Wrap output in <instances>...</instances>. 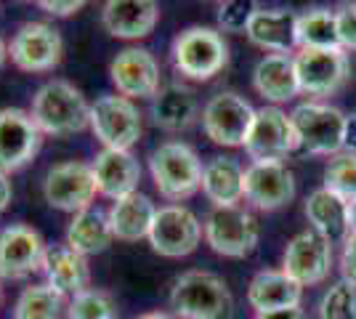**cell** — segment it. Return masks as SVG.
<instances>
[{
    "label": "cell",
    "instance_id": "7c38bea8",
    "mask_svg": "<svg viewBox=\"0 0 356 319\" xmlns=\"http://www.w3.org/2000/svg\"><path fill=\"white\" fill-rule=\"evenodd\" d=\"M99 195L93 167L77 160H67L54 165L45 173L43 197L51 208L64 213H80L93 205V197Z\"/></svg>",
    "mask_w": 356,
    "mask_h": 319
},
{
    "label": "cell",
    "instance_id": "bcb514c9",
    "mask_svg": "<svg viewBox=\"0 0 356 319\" xmlns=\"http://www.w3.org/2000/svg\"><path fill=\"white\" fill-rule=\"evenodd\" d=\"M218 3H221V0H218Z\"/></svg>",
    "mask_w": 356,
    "mask_h": 319
},
{
    "label": "cell",
    "instance_id": "f6af8a7d",
    "mask_svg": "<svg viewBox=\"0 0 356 319\" xmlns=\"http://www.w3.org/2000/svg\"><path fill=\"white\" fill-rule=\"evenodd\" d=\"M0 295H3V293H0Z\"/></svg>",
    "mask_w": 356,
    "mask_h": 319
},
{
    "label": "cell",
    "instance_id": "277c9868",
    "mask_svg": "<svg viewBox=\"0 0 356 319\" xmlns=\"http://www.w3.org/2000/svg\"><path fill=\"white\" fill-rule=\"evenodd\" d=\"M170 56H173V67L178 75L205 83L223 72V67L229 64V46L218 30L186 27L176 35Z\"/></svg>",
    "mask_w": 356,
    "mask_h": 319
},
{
    "label": "cell",
    "instance_id": "5bb4252c",
    "mask_svg": "<svg viewBox=\"0 0 356 319\" xmlns=\"http://www.w3.org/2000/svg\"><path fill=\"white\" fill-rule=\"evenodd\" d=\"M61 35L48 22H27L16 30L8 46V59L22 72H48L61 61Z\"/></svg>",
    "mask_w": 356,
    "mask_h": 319
},
{
    "label": "cell",
    "instance_id": "7a4b0ae2",
    "mask_svg": "<svg viewBox=\"0 0 356 319\" xmlns=\"http://www.w3.org/2000/svg\"><path fill=\"white\" fill-rule=\"evenodd\" d=\"M32 120L45 136H70L90 128V104L67 80H48L32 96Z\"/></svg>",
    "mask_w": 356,
    "mask_h": 319
},
{
    "label": "cell",
    "instance_id": "7bdbcfd3",
    "mask_svg": "<svg viewBox=\"0 0 356 319\" xmlns=\"http://www.w3.org/2000/svg\"><path fill=\"white\" fill-rule=\"evenodd\" d=\"M348 227H351V234H356V199L348 202Z\"/></svg>",
    "mask_w": 356,
    "mask_h": 319
},
{
    "label": "cell",
    "instance_id": "9a60e30c",
    "mask_svg": "<svg viewBox=\"0 0 356 319\" xmlns=\"http://www.w3.org/2000/svg\"><path fill=\"white\" fill-rule=\"evenodd\" d=\"M43 133L30 112L6 106L0 109V173L11 176L30 163L40 149Z\"/></svg>",
    "mask_w": 356,
    "mask_h": 319
},
{
    "label": "cell",
    "instance_id": "d4e9b609",
    "mask_svg": "<svg viewBox=\"0 0 356 319\" xmlns=\"http://www.w3.org/2000/svg\"><path fill=\"white\" fill-rule=\"evenodd\" d=\"M298 16L284 8L258 11L248 27V40L266 54H290L298 46Z\"/></svg>",
    "mask_w": 356,
    "mask_h": 319
},
{
    "label": "cell",
    "instance_id": "5b68a950",
    "mask_svg": "<svg viewBox=\"0 0 356 319\" xmlns=\"http://www.w3.org/2000/svg\"><path fill=\"white\" fill-rule=\"evenodd\" d=\"M202 231L210 250L226 259H248L261 240V227L255 215L239 205L213 208L202 224Z\"/></svg>",
    "mask_w": 356,
    "mask_h": 319
},
{
    "label": "cell",
    "instance_id": "4316f807",
    "mask_svg": "<svg viewBox=\"0 0 356 319\" xmlns=\"http://www.w3.org/2000/svg\"><path fill=\"white\" fill-rule=\"evenodd\" d=\"M202 195L213 208H229L245 199V167L234 157H213L202 170Z\"/></svg>",
    "mask_w": 356,
    "mask_h": 319
},
{
    "label": "cell",
    "instance_id": "9c48e42d",
    "mask_svg": "<svg viewBox=\"0 0 356 319\" xmlns=\"http://www.w3.org/2000/svg\"><path fill=\"white\" fill-rule=\"evenodd\" d=\"M348 72L351 64L343 48H300L296 56L298 88L314 99L341 91L348 80Z\"/></svg>",
    "mask_w": 356,
    "mask_h": 319
},
{
    "label": "cell",
    "instance_id": "3957f363",
    "mask_svg": "<svg viewBox=\"0 0 356 319\" xmlns=\"http://www.w3.org/2000/svg\"><path fill=\"white\" fill-rule=\"evenodd\" d=\"M202 160L184 141H165L149 154V173L168 202L189 199L202 189Z\"/></svg>",
    "mask_w": 356,
    "mask_h": 319
},
{
    "label": "cell",
    "instance_id": "e575fe53",
    "mask_svg": "<svg viewBox=\"0 0 356 319\" xmlns=\"http://www.w3.org/2000/svg\"><path fill=\"white\" fill-rule=\"evenodd\" d=\"M258 0H221L218 3V30L221 32H248L252 16L258 14Z\"/></svg>",
    "mask_w": 356,
    "mask_h": 319
},
{
    "label": "cell",
    "instance_id": "30bf717a",
    "mask_svg": "<svg viewBox=\"0 0 356 319\" xmlns=\"http://www.w3.org/2000/svg\"><path fill=\"white\" fill-rule=\"evenodd\" d=\"M202 131L218 147H245V138L250 133L255 109L239 93L223 91L210 96L202 106Z\"/></svg>",
    "mask_w": 356,
    "mask_h": 319
},
{
    "label": "cell",
    "instance_id": "44dd1931",
    "mask_svg": "<svg viewBox=\"0 0 356 319\" xmlns=\"http://www.w3.org/2000/svg\"><path fill=\"white\" fill-rule=\"evenodd\" d=\"M40 272L45 277V285L59 290L61 295H77L90 288V269L86 256L74 253L67 243L45 245Z\"/></svg>",
    "mask_w": 356,
    "mask_h": 319
},
{
    "label": "cell",
    "instance_id": "484cf974",
    "mask_svg": "<svg viewBox=\"0 0 356 319\" xmlns=\"http://www.w3.org/2000/svg\"><path fill=\"white\" fill-rule=\"evenodd\" d=\"M303 288L298 285L293 277L280 269H264L250 279L248 285V304L255 309V314L284 309V306H300Z\"/></svg>",
    "mask_w": 356,
    "mask_h": 319
},
{
    "label": "cell",
    "instance_id": "4fadbf2b",
    "mask_svg": "<svg viewBox=\"0 0 356 319\" xmlns=\"http://www.w3.org/2000/svg\"><path fill=\"white\" fill-rule=\"evenodd\" d=\"M282 272L293 277L300 288L325 282L332 272V243L314 229L296 234L284 247Z\"/></svg>",
    "mask_w": 356,
    "mask_h": 319
},
{
    "label": "cell",
    "instance_id": "8d00e7d4",
    "mask_svg": "<svg viewBox=\"0 0 356 319\" xmlns=\"http://www.w3.org/2000/svg\"><path fill=\"white\" fill-rule=\"evenodd\" d=\"M341 272H343V279H348V282L356 285V234H348L346 243H343Z\"/></svg>",
    "mask_w": 356,
    "mask_h": 319
},
{
    "label": "cell",
    "instance_id": "b9f144b4",
    "mask_svg": "<svg viewBox=\"0 0 356 319\" xmlns=\"http://www.w3.org/2000/svg\"><path fill=\"white\" fill-rule=\"evenodd\" d=\"M136 319H178L176 314H168V311H147V314H138Z\"/></svg>",
    "mask_w": 356,
    "mask_h": 319
},
{
    "label": "cell",
    "instance_id": "ac0fdd59",
    "mask_svg": "<svg viewBox=\"0 0 356 319\" xmlns=\"http://www.w3.org/2000/svg\"><path fill=\"white\" fill-rule=\"evenodd\" d=\"M45 253L43 237L32 227L14 224L0 229V279H24L40 269Z\"/></svg>",
    "mask_w": 356,
    "mask_h": 319
},
{
    "label": "cell",
    "instance_id": "83f0119b",
    "mask_svg": "<svg viewBox=\"0 0 356 319\" xmlns=\"http://www.w3.org/2000/svg\"><path fill=\"white\" fill-rule=\"evenodd\" d=\"M303 211H306V218H309L314 231H319L330 243L343 240V237L351 234V227H348V202L341 195L330 192L327 186L314 189L312 195L306 197V208Z\"/></svg>",
    "mask_w": 356,
    "mask_h": 319
},
{
    "label": "cell",
    "instance_id": "4dcf8cb0",
    "mask_svg": "<svg viewBox=\"0 0 356 319\" xmlns=\"http://www.w3.org/2000/svg\"><path fill=\"white\" fill-rule=\"evenodd\" d=\"M64 298L59 290L51 285H30L22 290V295L16 298L14 319H61L64 311Z\"/></svg>",
    "mask_w": 356,
    "mask_h": 319
},
{
    "label": "cell",
    "instance_id": "1f68e13d",
    "mask_svg": "<svg viewBox=\"0 0 356 319\" xmlns=\"http://www.w3.org/2000/svg\"><path fill=\"white\" fill-rule=\"evenodd\" d=\"M325 186L341 195L346 202L356 199V152H338L325 167Z\"/></svg>",
    "mask_w": 356,
    "mask_h": 319
},
{
    "label": "cell",
    "instance_id": "d6a6232c",
    "mask_svg": "<svg viewBox=\"0 0 356 319\" xmlns=\"http://www.w3.org/2000/svg\"><path fill=\"white\" fill-rule=\"evenodd\" d=\"M67 317L70 319H118V306L115 298L104 290L88 288L83 293L72 295V301L67 306Z\"/></svg>",
    "mask_w": 356,
    "mask_h": 319
},
{
    "label": "cell",
    "instance_id": "e0dca14e",
    "mask_svg": "<svg viewBox=\"0 0 356 319\" xmlns=\"http://www.w3.org/2000/svg\"><path fill=\"white\" fill-rule=\"evenodd\" d=\"M245 199L258 211H280L296 199V176L284 163H250L245 167Z\"/></svg>",
    "mask_w": 356,
    "mask_h": 319
},
{
    "label": "cell",
    "instance_id": "d590c367",
    "mask_svg": "<svg viewBox=\"0 0 356 319\" xmlns=\"http://www.w3.org/2000/svg\"><path fill=\"white\" fill-rule=\"evenodd\" d=\"M335 27L343 51H356V3H341L335 8Z\"/></svg>",
    "mask_w": 356,
    "mask_h": 319
},
{
    "label": "cell",
    "instance_id": "ffe728a7",
    "mask_svg": "<svg viewBox=\"0 0 356 319\" xmlns=\"http://www.w3.org/2000/svg\"><path fill=\"white\" fill-rule=\"evenodd\" d=\"M90 167H93L99 195L109 197L112 202L136 192V186L141 181V165L131 154V149H106L104 147L96 154Z\"/></svg>",
    "mask_w": 356,
    "mask_h": 319
},
{
    "label": "cell",
    "instance_id": "836d02e7",
    "mask_svg": "<svg viewBox=\"0 0 356 319\" xmlns=\"http://www.w3.org/2000/svg\"><path fill=\"white\" fill-rule=\"evenodd\" d=\"M319 319H356V285L338 279L319 301Z\"/></svg>",
    "mask_w": 356,
    "mask_h": 319
},
{
    "label": "cell",
    "instance_id": "603a6c76",
    "mask_svg": "<svg viewBox=\"0 0 356 319\" xmlns=\"http://www.w3.org/2000/svg\"><path fill=\"white\" fill-rule=\"evenodd\" d=\"M149 112H152V122L157 128L178 133V131H186L197 122L200 101H197L192 88H186L184 83H170V85H163L157 91Z\"/></svg>",
    "mask_w": 356,
    "mask_h": 319
},
{
    "label": "cell",
    "instance_id": "2e32d148",
    "mask_svg": "<svg viewBox=\"0 0 356 319\" xmlns=\"http://www.w3.org/2000/svg\"><path fill=\"white\" fill-rule=\"evenodd\" d=\"M109 77L125 99H154L160 91V64L147 48H125L109 64Z\"/></svg>",
    "mask_w": 356,
    "mask_h": 319
},
{
    "label": "cell",
    "instance_id": "52a82bcc",
    "mask_svg": "<svg viewBox=\"0 0 356 319\" xmlns=\"http://www.w3.org/2000/svg\"><path fill=\"white\" fill-rule=\"evenodd\" d=\"M296 149H300L296 125L282 106L268 104L255 109V120L245 138V152L252 163H282Z\"/></svg>",
    "mask_w": 356,
    "mask_h": 319
},
{
    "label": "cell",
    "instance_id": "7402d4cb",
    "mask_svg": "<svg viewBox=\"0 0 356 319\" xmlns=\"http://www.w3.org/2000/svg\"><path fill=\"white\" fill-rule=\"evenodd\" d=\"M252 88L274 106L287 104L290 99H296L300 93L296 59L290 54H266L252 69Z\"/></svg>",
    "mask_w": 356,
    "mask_h": 319
},
{
    "label": "cell",
    "instance_id": "8fae6325",
    "mask_svg": "<svg viewBox=\"0 0 356 319\" xmlns=\"http://www.w3.org/2000/svg\"><path fill=\"white\" fill-rule=\"evenodd\" d=\"M205 237L200 218L184 205H163L157 208L154 224L149 229V245L154 253L165 259H184L197 250L200 240Z\"/></svg>",
    "mask_w": 356,
    "mask_h": 319
},
{
    "label": "cell",
    "instance_id": "ba28073f",
    "mask_svg": "<svg viewBox=\"0 0 356 319\" xmlns=\"http://www.w3.org/2000/svg\"><path fill=\"white\" fill-rule=\"evenodd\" d=\"M90 131L106 149H131L141 138L138 106L125 96H99L90 104Z\"/></svg>",
    "mask_w": 356,
    "mask_h": 319
},
{
    "label": "cell",
    "instance_id": "cb8c5ba5",
    "mask_svg": "<svg viewBox=\"0 0 356 319\" xmlns=\"http://www.w3.org/2000/svg\"><path fill=\"white\" fill-rule=\"evenodd\" d=\"M109 215V227H112V234L120 243H138L149 237V229L154 224V215H157V208L154 202L141 195L138 189L120 197L112 202V208L106 211Z\"/></svg>",
    "mask_w": 356,
    "mask_h": 319
},
{
    "label": "cell",
    "instance_id": "60d3db41",
    "mask_svg": "<svg viewBox=\"0 0 356 319\" xmlns=\"http://www.w3.org/2000/svg\"><path fill=\"white\" fill-rule=\"evenodd\" d=\"M11 197H14V186L8 181L6 173H0V215L6 213V208L11 205Z\"/></svg>",
    "mask_w": 356,
    "mask_h": 319
},
{
    "label": "cell",
    "instance_id": "8992f818",
    "mask_svg": "<svg viewBox=\"0 0 356 319\" xmlns=\"http://www.w3.org/2000/svg\"><path fill=\"white\" fill-rule=\"evenodd\" d=\"M293 125H296L300 149L309 154H332L343 152V133H346V117L338 106L322 104V101H306L298 104L293 112Z\"/></svg>",
    "mask_w": 356,
    "mask_h": 319
},
{
    "label": "cell",
    "instance_id": "6da1fadb",
    "mask_svg": "<svg viewBox=\"0 0 356 319\" xmlns=\"http://www.w3.org/2000/svg\"><path fill=\"white\" fill-rule=\"evenodd\" d=\"M170 309L178 319H232L234 295L223 277L205 269H192L173 282Z\"/></svg>",
    "mask_w": 356,
    "mask_h": 319
},
{
    "label": "cell",
    "instance_id": "f35d334b",
    "mask_svg": "<svg viewBox=\"0 0 356 319\" xmlns=\"http://www.w3.org/2000/svg\"><path fill=\"white\" fill-rule=\"evenodd\" d=\"M255 319H309L300 306H284V309H274V311H264L255 314Z\"/></svg>",
    "mask_w": 356,
    "mask_h": 319
},
{
    "label": "cell",
    "instance_id": "d6986e66",
    "mask_svg": "<svg viewBox=\"0 0 356 319\" xmlns=\"http://www.w3.org/2000/svg\"><path fill=\"white\" fill-rule=\"evenodd\" d=\"M160 22L157 0H106L102 8V24L112 38L141 40L154 32Z\"/></svg>",
    "mask_w": 356,
    "mask_h": 319
},
{
    "label": "cell",
    "instance_id": "f546056e",
    "mask_svg": "<svg viewBox=\"0 0 356 319\" xmlns=\"http://www.w3.org/2000/svg\"><path fill=\"white\" fill-rule=\"evenodd\" d=\"M298 46L300 48H341L335 11L330 8H309L298 16Z\"/></svg>",
    "mask_w": 356,
    "mask_h": 319
},
{
    "label": "cell",
    "instance_id": "ab89813d",
    "mask_svg": "<svg viewBox=\"0 0 356 319\" xmlns=\"http://www.w3.org/2000/svg\"><path fill=\"white\" fill-rule=\"evenodd\" d=\"M343 149L356 152V115L346 117V133H343Z\"/></svg>",
    "mask_w": 356,
    "mask_h": 319
},
{
    "label": "cell",
    "instance_id": "f1b7e54d",
    "mask_svg": "<svg viewBox=\"0 0 356 319\" xmlns=\"http://www.w3.org/2000/svg\"><path fill=\"white\" fill-rule=\"evenodd\" d=\"M115 234L109 227V215L102 208H86V211L74 213L70 227H67V240L64 243L72 247L74 253L80 256H96L104 253L106 247L112 245Z\"/></svg>",
    "mask_w": 356,
    "mask_h": 319
},
{
    "label": "cell",
    "instance_id": "74e56055",
    "mask_svg": "<svg viewBox=\"0 0 356 319\" xmlns=\"http://www.w3.org/2000/svg\"><path fill=\"white\" fill-rule=\"evenodd\" d=\"M40 3V8H43L45 14L51 16H72L74 11H80L88 0H38Z\"/></svg>",
    "mask_w": 356,
    "mask_h": 319
},
{
    "label": "cell",
    "instance_id": "ee69618b",
    "mask_svg": "<svg viewBox=\"0 0 356 319\" xmlns=\"http://www.w3.org/2000/svg\"><path fill=\"white\" fill-rule=\"evenodd\" d=\"M6 61H8V46H6V40L0 38V69H3Z\"/></svg>",
    "mask_w": 356,
    "mask_h": 319
}]
</instances>
